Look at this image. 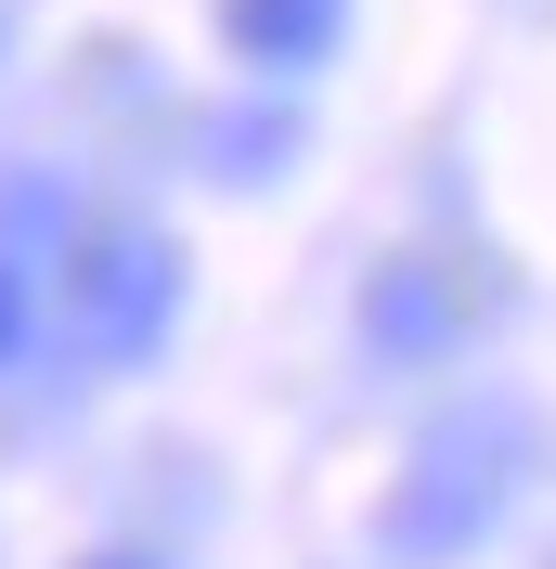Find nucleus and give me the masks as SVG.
Instances as JSON below:
<instances>
[{
	"instance_id": "obj_1",
	"label": "nucleus",
	"mask_w": 556,
	"mask_h": 569,
	"mask_svg": "<svg viewBox=\"0 0 556 569\" xmlns=\"http://www.w3.org/2000/svg\"><path fill=\"white\" fill-rule=\"evenodd\" d=\"M530 479V415L518 401H453L440 427L415 440V466H401V492H388V557H466V543L505 531V505H518Z\"/></svg>"
},
{
	"instance_id": "obj_2",
	"label": "nucleus",
	"mask_w": 556,
	"mask_h": 569,
	"mask_svg": "<svg viewBox=\"0 0 556 569\" xmlns=\"http://www.w3.org/2000/svg\"><path fill=\"white\" fill-rule=\"evenodd\" d=\"M169 311H181L169 233H142V220H91V233H66V337H78V362H105V376L156 362Z\"/></svg>"
},
{
	"instance_id": "obj_3",
	"label": "nucleus",
	"mask_w": 556,
	"mask_h": 569,
	"mask_svg": "<svg viewBox=\"0 0 556 569\" xmlns=\"http://www.w3.org/2000/svg\"><path fill=\"white\" fill-rule=\"evenodd\" d=\"M453 323H466V298L440 284V259H388V272L363 284V337H376V362H440Z\"/></svg>"
},
{
	"instance_id": "obj_4",
	"label": "nucleus",
	"mask_w": 556,
	"mask_h": 569,
	"mask_svg": "<svg viewBox=\"0 0 556 569\" xmlns=\"http://www.w3.org/2000/svg\"><path fill=\"white\" fill-rule=\"evenodd\" d=\"M337 27H349V0H220V39L259 78H311L337 52Z\"/></svg>"
},
{
	"instance_id": "obj_5",
	"label": "nucleus",
	"mask_w": 556,
	"mask_h": 569,
	"mask_svg": "<svg viewBox=\"0 0 556 569\" xmlns=\"http://www.w3.org/2000/svg\"><path fill=\"white\" fill-rule=\"evenodd\" d=\"M27 337H39V259L0 233V376L27 362Z\"/></svg>"
},
{
	"instance_id": "obj_6",
	"label": "nucleus",
	"mask_w": 556,
	"mask_h": 569,
	"mask_svg": "<svg viewBox=\"0 0 556 569\" xmlns=\"http://www.w3.org/2000/svg\"><path fill=\"white\" fill-rule=\"evenodd\" d=\"M91 569H156V557H91Z\"/></svg>"
}]
</instances>
